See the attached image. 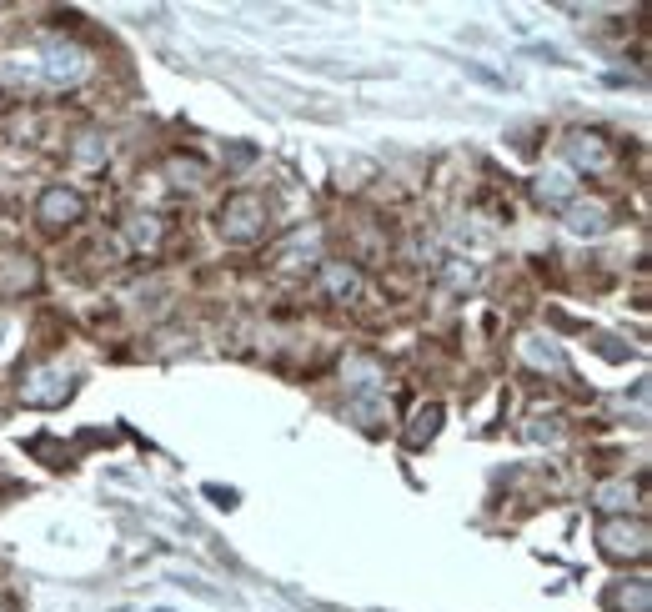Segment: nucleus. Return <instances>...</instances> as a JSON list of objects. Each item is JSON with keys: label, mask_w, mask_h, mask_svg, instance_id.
<instances>
[{"label": "nucleus", "mask_w": 652, "mask_h": 612, "mask_svg": "<svg viewBox=\"0 0 652 612\" xmlns=\"http://www.w3.org/2000/svg\"><path fill=\"white\" fill-rule=\"evenodd\" d=\"M261 226H266V201H261L256 191H231V196L221 201V236H226V241L246 246V241L261 236Z\"/></svg>", "instance_id": "1"}, {"label": "nucleus", "mask_w": 652, "mask_h": 612, "mask_svg": "<svg viewBox=\"0 0 652 612\" xmlns=\"http://www.w3.org/2000/svg\"><path fill=\"white\" fill-rule=\"evenodd\" d=\"M597 542H602V552H607L612 562H642L652 532H647L642 517H607V522L597 527Z\"/></svg>", "instance_id": "2"}, {"label": "nucleus", "mask_w": 652, "mask_h": 612, "mask_svg": "<svg viewBox=\"0 0 652 612\" xmlns=\"http://www.w3.org/2000/svg\"><path fill=\"white\" fill-rule=\"evenodd\" d=\"M71 397V372L66 367H31L26 377H21V402L26 407H61Z\"/></svg>", "instance_id": "3"}, {"label": "nucleus", "mask_w": 652, "mask_h": 612, "mask_svg": "<svg viewBox=\"0 0 652 612\" xmlns=\"http://www.w3.org/2000/svg\"><path fill=\"white\" fill-rule=\"evenodd\" d=\"M41 76H51L56 86H76L91 76V51L76 46V41H56L46 56H41Z\"/></svg>", "instance_id": "4"}, {"label": "nucleus", "mask_w": 652, "mask_h": 612, "mask_svg": "<svg viewBox=\"0 0 652 612\" xmlns=\"http://www.w3.org/2000/svg\"><path fill=\"white\" fill-rule=\"evenodd\" d=\"M36 216H41V226H51V231L76 226V221L86 216V196H81L76 186H46L41 201H36Z\"/></svg>", "instance_id": "5"}, {"label": "nucleus", "mask_w": 652, "mask_h": 612, "mask_svg": "<svg viewBox=\"0 0 652 612\" xmlns=\"http://www.w3.org/2000/svg\"><path fill=\"white\" fill-rule=\"evenodd\" d=\"M567 161H572L577 171H587V176H602V171L612 166V146H607L602 131H572V136H567Z\"/></svg>", "instance_id": "6"}, {"label": "nucleus", "mask_w": 652, "mask_h": 612, "mask_svg": "<svg viewBox=\"0 0 652 612\" xmlns=\"http://www.w3.org/2000/svg\"><path fill=\"white\" fill-rule=\"evenodd\" d=\"M36 281H41V266H36L31 251H6V256H0V291H6V296H21Z\"/></svg>", "instance_id": "7"}, {"label": "nucleus", "mask_w": 652, "mask_h": 612, "mask_svg": "<svg viewBox=\"0 0 652 612\" xmlns=\"http://www.w3.org/2000/svg\"><path fill=\"white\" fill-rule=\"evenodd\" d=\"M321 296L326 301H357L362 296V271L352 261H326L321 266Z\"/></svg>", "instance_id": "8"}, {"label": "nucleus", "mask_w": 652, "mask_h": 612, "mask_svg": "<svg viewBox=\"0 0 652 612\" xmlns=\"http://www.w3.org/2000/svg\"><path fill=\"white\" fill-rule=\"evenodd\" d=\"M607 216H612V211H607V201H597V196H592V201H567V231H572V236H602V231H607Z\"/></svg>", "instance_id": "9"}, {"label": "nucleus", "mask_w": 652, "mask_h": 612, "mask_svg": "<svg viewBox=\"0 0 652 612\" xmlns=\"http://www.w3.org/2000/svg\"><path fill=\"white\" fill-rule=\"evenodd\" d=\"M607 607H612V612H652V587L637 577L632 587H617V592H607Z\"/></svg>", "instance_id": "10"}, {"label": "nucleus", "mask_w": 652, "mask_h": 612, "mask_svg": "<svg viewBox=\"0 0 652 612\" xmlns=\"http://www.w3.org/2000/svg\"><path fill=\"white\" fill-rule=\"evenodd\" d=\"M437 427H442V407H437V402H427V407H417V417H412V427H407V442H412V447H422V442H432V437H437Z\"/></svg>", "instance_id": "11"}, {"label": "nucleus", "mask_w": 652, "mask_h": 612, "mask_svg": "<svg viewBox=\"0 0 652 612\" xmlns=\"http://www.w3.org/2000/svg\"><path fill=\"white\" fill-rule=\"evenodd\" d=\"M537 201H542V206H567V201H572L567 171H547V176L537 181Z\"/></svg>", "instance_id": "12"}, {"label": "nucleus", "mask_w": 652, "mask_h": 612, "mask_svg": "<svg viewBox=\"0 0 652 612\" xmlns=\"http://www.w3.org/2000/svg\"><path fill=\"white\" fill-rule=\"evenodd\" d=\"M166 176H171L176 186H201L206 161H196V156H171V161H166Z\"/></svg>", "instance_id": "13"}, {"label": "nucleus", "mask_w": 652, "mask_h": 612, "mask_svg": "<svg viewBox=\"0 0 652 612\" xmlns=\"http://www.w3.org/2000/svg\"><path fill=\"white\" fill-rule=\"evenodd\" d=\"M161 236H166L161 216H131V241H136L141 251H156V246H161Z\"/></svg>", "instance_id": "14"}, {"label": "nucleus", "mask_w": 652, "mask_h": 612, "mask_svg": "<svg viewBox=\"0 0 652 612\" xmlns=\"http://www.w3.org/2000/svg\"><path fill=\"white\" fill-rule=\"evenodd\" d=\"M311 256H316V236H296L291 246H281V251H276V266H281V271H291V266H306Z\"/></svg>", "instance_id": "15"}, {"label": "nucleus", "mask_w": 652, "mask_h": 612, "mask_svg": "<svg viewBox=\"0 0 652 612\" xmlns=\"http://www.w3.org/2000/svg\"><path fill=\"white\" fill-rule=\"evenodd\" d=\"M632 497H637V487H627V482H607V487H597V507L602 512H622V507H632Z\"/></svg>", "instance_id": "16"}, {"label": "nucleus", "mask_w": 652, "mask_h": 612, "mask_svg": "<svg viewBox=\"0 0 652 612\" xmlns=\"http://www.w3.org/2000/svg\"><path fill=\"white\" fill-rule=\"evenodd\" d=\"M0 76H6L11 86H21V81H36V76H41V56H11L6 66H0Z\"/></svg>", "instance_id": "17"}, {"label": "nucleus", "mask_w": 652, "mask_h": 612, "mask_svg": "<svg viewBox=\"0 0 652 612\" xmlns=\"http://www.w3.org/2000/svg\"><path fill=\"white\" fill-rule=\"evenodd\" d=\"M0 612H16V607H6V602H0Z\"/></svg>", "instance_id": "18"}]
</instances>
